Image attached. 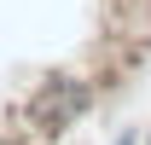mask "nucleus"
Returning <instances> with one entry per match:
<instances>
[{"label": "nucleus", "mask_w": 151, "mask_h": 145, "mask_svg": "<svg viewBox=\"0 0 151 145\" xmlns=\"http://www.w3.org/2000/svg\"><path fill=\"white\" fill-rule=\"evenodd\" d=\"M87 105H93V87H87L81 75H47V81L29 93V122H35L41 134H64Z\"/></svg>", "instance_id": "1"}, {"label": "nucleus", "mask_w": 151, "mask_h": 145, "mask_svg": "<svg viewBox=\"0 0 151 145\" xmlns=\"http://www.w3.org/2000/svg\"><path fill=\"white\" fill-rule=\"evenodd\" d=\"M145 145H151V134H145Z\"/></svg>", "instance_id": "2"}]
</instances>
